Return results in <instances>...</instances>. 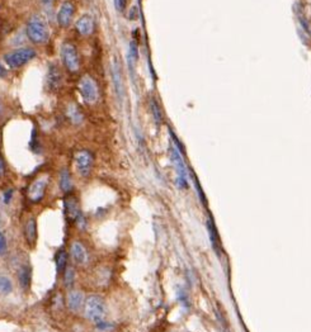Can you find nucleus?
<instances>
[{"mask_svg":"<svg viewBox=\"0 0 311 332\" xmlns=\"http://www.w3.org/2000/svg\"><path fill=\"white\" fill-rule=\"evenodd\" d=\"M62 81H64V77H62V72L61 69L59 67V65L50 64L46 74L47 89H49L51 93H57V91L61 89Z\"/></svg>","mask_w":311,"mask_h":332,"instance_id":"9b49d317","label":"nucleus"},{"mask_svg":"<svg viewBox=\"0 0 311 332\" xmlns=\"http://www.w3.org/2000/svg\"><path fill=\"white\" fill-rule=\"evenodd\" d=\"M79 91L87 104H95L99 101V89L90 75H84L79 81Z\"/></svg>","mask_w":311,"mask_h":332,"instance_id":"423d86ee","label":"nucleus"},{"mask_svg":"<svg viewBox=\"0 0 311 332\" xmlns=\"http://www.w3.org/2000/svg\"><path fill=\"white\" fill-rule=\"evenodd\" d=\"M62 278H64V284L66 288L71 289V287L74 286L75 281V269L72 266H66L65 271L62 273Z\"/></svg>","mask_w":311,"mask_h":332,"instance_id":"4be33fe9","label":"nucleus"},{"mask_svg":"<svg viewBox=\"0 0 311 332\" xmlns=\"http://www.w3.org/2000/svg\"><path fill=\"white\" fill-rule=\"evenodd\" d=\"M34 57H36V51L29 47H24L4 55V61L11 69H19L31 62Z\"/></svg>","mask_w":311,"mask_h":332,"instance_id":"20e7f679","label":"nucleus"},{"mask_svg":"<svg viewBox=\"0 0 311 332\" xmlns=\"http://www.w3.org/2000/svg\"><path fill=\"white\" fill-rule=\"evenodd\" d=\"M112 80H113V85L114 89H116L117 97H119L120 101H122V98H124V82H122L121 67H120V64L116 60L112 64Z\"/></svg>","mask_w":311,"mask_h":332,"instance_id":"2eb2a0df","label":"nucleus"},{"mask_svg":"<svg viewBox=\"0 0 311 332\" xmlns=\"http://www.w3.org/2000/svg\"><path fill=\"white\" fill-rule=\"evenodd\" d=\"M66 116L67 118H69V121L71 122L72 124H75V126H79V124H82L83 121H84V117H83V113L80 112L79 107L74 103L67 104Z\"/></svg>","mask_w":311,"mask_h":332,"instance_id":"6ab92c4d","label":"nucleus"},{"mask_svg":"<svg viewBox=\"0 0 311 332\" xmlns=\"http://www.w3.org/2000/svg\"><path fill=\"white\" fill-rule=\"evenodd\" d=\"M13 193H14V191H13V189H12V188H9L8 191L4 192V196H3V201H4V203H6V204L11 203L12 198H13Z\"/></svg>","mask_w":311,"mask_h":332,"instance_id":"7c9ffc66","label":"nucleus"},{"mask_svg":"<svg viewBox=\"0 0 311 332\" xmlns=\"http://www.w3.org/2000/svg\"><path fill=\"white\" fill-rule=\"evenodd\" d=\"M70 256L77 265H85L89 261V253L84 244L80 241H74L70 245Z\"/></svg>","mask_w":311,"mask_h":332,"instance_id":"f8f14e48","label":"nucleus"},{"mask_svg":"<svg viewBox=\"0 0 311 332\" xmlns=\"http://www.w3.org/2000/svg\"><path fill=\"white\" fill-rule=\"evenodd\" d=\"M60 189H61L62 192H64L65 194L67 193H71L72 191V179H71V174H70V171L67 170L66 168L62 169L61 171H60Z\"/></svg>","mask_w":311,"mask_h":332,"instance_id":"aec40b11","label":"nucleus"},{"mask_svg":"<svg viewBox=\"0 0 311 332\" xmlns=\"http://www.w3.org/2000/svg\"><path fill=\"white\" fill-rule=\"evenodd\" d=\"M47 186H49V178L47 176H40V178L34 179L27 189L28 201L32 202V203H40L41 201H44L45 196H46Z\"/></svg>","mask_w":311,"mask_h":332,"instance_id":"6e6552de","label":"nucleus"},{"mask_svg":"<svg viewBox=\"0 0 311 332\" xmlns=\"http://www.w3.org/2000/svg\"><path fill=\"white\" fill-rule=\"evenodd\" d=\"M7 74H8V71H7V69L4 67V65L0 62V77H6Z\"/></svg>","mask_w":311,"mask_h":332,"instance_id":"2f4dec72","label":"nucleus"},{"mask_svg":"<svg viewBox=\"0 0 311 332\" xmlns=\"http://www.w3.org/2000/svg\"><path fill=\"white\" fill-rule=\"evenodd\" d=\"M151 111H152V116H154V119H155V122H157V124L162 123L163 114H162V111H160L159 104H158V102L155 101V99H152L151 101Z\"/></svg>","mask_w":311,"mask_h":332,"instance_id":"b1692460","label":"nucleus"},{"mask_svg":"<svg viewBox=\"0 0 311 332\" xmlns=\"http://www.w3.org/2000/svg\"><path fill=\"white\" fill-rule=\"evenodd\" d=\"M8 253V241L3 232L0 231V255L3 256Z\"/></svg>","mask_w":311,"mask_h":332,"instance_id":"a878e982","label":"nucleus"},{"mask_svg":"<svg viewBox=\"0 0 311 332\" xmlns=\"http://www.w3.org/2000/svg\"><path fill=\"white\" fill-rule=\"evenodd\" d=\"M135 13H136V8H132L131 13H130V18L134 19L135 18Z\"/></svg>","mask_w":311,"mask_h":332,"instance_id":"473e14b6","label":"nucleus"},{"mask_svg":"<svg viewBox=\"0 0 311 332\" xmlns=\"http://www.w3.org/2000/svg\"><path fill=\"white\" fill-rule=\"evenodd\" d=\"M84 299L85 298L82 292L72 289V291H70L69 293H67L66 297L67 308L72 312L80 311V308H82L83 304H84Z\"/></svg>","mask_w":311,"mask_h":332,"instance_id":"dca6fc26","label":"nucleus"},{"mask_svg":"<svg viewBox=\"0 0 311 332\" xmlns=\"http://www.w3.org/2000/svg\"><path fill=\"white\" fill-rule=\"evenodd\" d=\"M75 11H76V8H75V4L72 3L71 0H64V2L60 4L56 13V21L59 27H61V28H69L72 19H74Z\"/></svg>","mask_w":311,"mask_h":332,"instance_id":"1a4fd4ad","label":"nucleus"},{"mask_svg":"<svg viewBox=\"0 0 311 332\" xmlns=\"http://www.w3.org/2000/svg\"><path fill=\"white\" fill-rule=\"evenodd\" d=\"M114 4H116L117 11H119L120 13H124L127 6V0H114Z\"/></svg>","mask_w":311,"mask_h":332,"instance_id":"c756f323","label":"nucleus"},{"mask_svg":"<svg viewBox=\"0 0 311 332\" xmlns=\"http://www.w3.org/2000/svg\"><path fill=\"white\" fill-rule=\"evenodd\" d=\"M67 263H69V255L64 249H60L55 255V264H56V270L59 274H62L66 269Z\"/></svg>","mask_w":311,"mask_h":332,"instance_id":"412c9836","label":"nucleus"},{"mask_svg":"<svg viewBox=\"0 0 311 332\" xmlns=\"http://www.w3.org/2000/svg\"><path fill=\"white\" fill-rule=\"evenodd\" d=\"M95 326H97V328L99 329V331H109V329L113 328V324L109 323V322H107L106 319L102 322H99V323H97Z\"/></svg>","mask_w":311,"mask_h":332,"instance_id":"cd10ccee","label":"nucleus"},{"mask_svg":"<svg viewBox=\"0 0 311 332\" xmlns=\"http://www.w3.org/2000/svg\"><path fill=\"white\" fill-rule=\"evenodd\" d=\"M75 28H76L77 33L83 37H88L94 32V19L89 14H84L80 17L75 23Z\"/></svg>","mask_w":311,"mask_h":332,"instance_id":"ddd939ff","label":"nucleus"},{"mask_svg":"<svg viewBox=\"0 0 311 332\" xmlns=\"http://www.w3.org/2000/svg\"><path fill=\"white\" fill-rule=\"evenodd\" d=\"M170 157H172V162L174 165V169L177 171V180H175V184L179 189L184 191V189L188 188V171H187V166H185L184 161H183L182 154H180L179 150L177 147L172 146L170 147Z\"/></svg>","mask_w":311,"mask_h":332,"instance_id":"39448f33","label":"nucleus"},{"mask_svg":"<svg viewBox=\"0 0 311 332\" xmlns=\"http://www.w3.org/2000/svg\"><path fill=\"white\" fill-rule=\"evenodd\" d=\"M178 301H179V303L182 304V306L184 307H189V297H188V294L185 293L183 289H179L178 291Z\"/></svg>","mask_w":311,"mask_h":332,"instance_id":"bb28decb","label":"nucleus"},{"mask_svg":"<svg viewBox=\"0 0 311 332\" xmlns=\"http://www.w3.org/2000/svg\"><path fill=\"white\" fill-rule=\"evenodd\" d=\"M6 174H7V165H6V161H4L3 155H2V152H0V180H3L4 176H6Z\"/></svg>","mask_w":311,"mask_h":332,"instance_id":"c85d7f7f","label":"nucleus"},{"mask_svg":"<svg viewBox=\"0 0 311 332\" xmlns=\"http://www.w3.org/2000/svg\"><path fill=\"white\" fill-rule=\"evenodd\" d=\"M24 239H26L28 246L33 247L37 244V239H38V231H37V221L36 218L31 217L27 219L26 224H24Z\"/></svg>","mask_w":311,"mask_h":332,"instance_id":"4468645a","label":"nucleus"},{"mask_svg":"<svg viewBox=\"0 0 311 332\" xmlns=\"http://www.w3.org/2000/svg\"><path fill=\"white\" fill-rule=\"evenodd\" d=\"M74 162L76 171L83 178H88L93 170V165H94V156L88 150H80L75 154Z\"/></svg>","mask_w":311,"mask_h":332,"instance_id":"0eeeda50","label":"nucleus"},{"mask_svg":"<svg viewBox=\"0 0 311 332\" xmlns=\"http://www.w3.org/2000/svg\"><path fill=\"white\" fill-rule=\"evenodd\" d=\"M52 2H54V0H44V3H45V4H47V3H49V4H51Z\"/></svg>","mask_w":311,"mask_h":332,"instance_id":"72a5a7b5","label":"nucleus"},{"mask_svg":"<svg viewBox=\"0 0 311 332\" xmlns=\"http://www.w3.org/2000/svg\"><path fill=\"white\" fill-rule=\"evenodd\" d=\"M60 56H61L62 65L70 74H76L79 72L82 62H80L79 52L76 46L72 42H64L60 47Z\"/></svg>","mask_w":311,"mask_h":332,"instance_id":"7ed1b4c3","label":"nucleus"},{"mask_svg":"<svg viewBox=\"0 0 311 332\" xmlns=\"http://www.w3.org/2000/svg\"><path fill=\"white\" fill-rule=\"evenodd\" d=\"M0 223H2V213H0Z\"/></svg>","mask_w":311,"mask_h":332,"instance_id":"f704fd0d","label":"nucleus"},{"mask_svg":"<svg viewBox=\"0 0 311 332\" xmlns=\"http://www.w3.org/2000/svg\"><path fill=\"white\" fill-rule=\"evenodd\" d=\"M207 232H209L210 241H211L212 247H214V249H215V253H216L217 255L220 256V254H221V245H220V236H219V233H217L216 227H215V223L211 221V219H209V221H207Z\"/></svg>","mask_w":311,"mask_h":332,"instance_id":"a211bd4d","label":"nucleus"},{"mask_svg":"<svg viewBox=\"0 0 311 332\" xmlns=\"http://www.w3.org/2000/svg\"><path fill=\"white\" fill-rule=\"evenodd\" d=\"M84 316L87 319H89L93 323H99V322L104 321L107 314V307L106 302L98 294H90L84 299Z\"/></svg>","mask_w":311,"mask_h":332,"instance_id":"f03ea898","label":"nucleus"},{"mask_svg":"<svg viewBox=\"0 0 311 332\" xmlns=\"http://www.w3.org/2000/svg\"><path fill=\"white\" fill-rule=\"evenodd\" d=\"M18 283L24 292H28L32 283V268L28 264H24L18 270Z\"/></svg>","mask_w":311,"mask_h":332,"instance_id":"f3484780","label":"nucleus"},{"mask_svg":"<svg viewBox=\"0 0 311 332\" xmlns=\"http://www.w3.org/2000/svg\"><path fill=\"white\" fill-rule=\"evenodd\" d=\"M26 33L29 41L34 44H45L50 39V28L46 18L42 14H33L28 19Z\"/></svg>","mask_w":311,"mask_h":332,"instance_id":"f257e3e1","label":"nucleus"},{"mask_svg":"<svg viewBox=\"0 0 311 332\" xmlns=\"http://www.w3.org/2000/svg\"><path fill=\"white\" fill-rule=\"evenodd\" d=\"M64 213L69 222L75 223L76 219L82 216V207H80L79 199L75 194L67 193L64 198Z\"/></svg>","mask_w":311,"mask_h":332,"instance_id":"9d476101","label":"nucleus"},{"mask_svg":"<svg viewBox=\"0 0 311 332\" xmlns=\"http://www.w3.org/2000/svg\"><path fill=\"white\" fill-rule=\"evenodd\" d=\"M29 147H31V150L34 152V154H40V142H38V137H37L36 129H33V132H32L31 141H29Z\"/></svg>","mask_w":311,"mask_h":332,"instance_id":"393cba45","label":"nucleus"},{"mask_svg":"<svg viewBox=\"0 0 311 332\" xmlns=\"http://www.w3.org/2000/svg\"><path fill=\"white\" fill-rule=\"evenodd\" d=\"M12 291H13V284H12L11 279L7 276H0V293L9 294Z\"/></svg>","mask_w":311,"mask_h":332,"instance_id":"5701e85b","label":"nucleus"}]
</instances>
